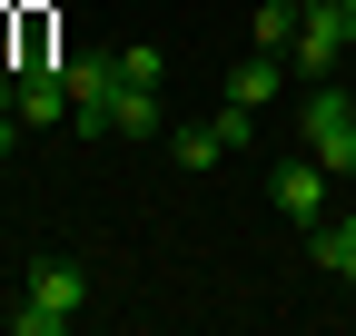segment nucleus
<instances>
[{
    "instance_id": "f257e3e1",
    "label": "nucleus",
    "mask_w": 356,
    "mask_h": 336,
    "mask_svg": "<svg viewBox=\"0 0 356 336\" xmlns=\"http://www.w3.org/2000/svg\"><path fill=\"white\" fill-rule=\"evenodd\" d=\"M79 307H89V267H70V258H40V267L20 277L10 336H70V326H79Z\"/></svg>"
},
{
    "instance_id": "f03ea898",
    "label": "nucleus",
    "mask_w": 356,
    "mask_h": 336,
    "mask_svg": "<svg viewBox=\"0 0 356 336\" xmlns=\"http://www.w3.org/2000/svg\"><path fill=\"white\" fill-rule=\"evenodd\" d=\"M297 139H307V158H327L337 178H356V99H346V79H317V90H307Z\"/></svg>"
},
{
    "instance_id": "7ed1b4c3",
    "label": "nucleus",
    "mask_w": 356,
    "mask_h": 336,
    "mask_svg": "<svg viewBox=\"0 0 356 336\" xmlns=\"http://www.w3.org/2000/svg\"><path fill=\"white\" fill-rule=\"evenodd\" d=\"M70 129L79 139H109V99H119V50H70Z\"/></svg>"
},
{
    "instance_id": "20e7f679",
    "label": "nucleus",
    "mask_w": 356,
    "mask_h": 336,
    "mask_svg": "<svg viewBox=\"0 0 356 336\" xmlns=\"http://www.w3.org/2000/svg\"><path fill=\"white\" fill-rule=\"evenodd\" d=\"M346 50H356L346 0H307V10H297V69H307V79H337V69H346Z\"/></svg>"
},
{
    "instance_id": "39448f33",
    "label": "nucleus",
    "mask_w": 356,
    "mask_h": 336,
    "mask_svg": "<svg viewBox=\"0 0 356 336\" xmlns=\"http://www.w3.org/2000/svg\"><path fill=\"white\" fill-rule=\"evenodd\" d=\"M267 198H277V208H287L297 228H317L327 208H337V168H327V158H277V178H267Z\"/></svg>"
},
{
    "instance_id": "423d86ee",
    "label": "nucleus",
    "mask_w": 356,
    "mask_h": 336,
    "mask_svg": "<svg viewBox=\"0 0 356 336\" xmlns=\"http://www.w3.org/2000/svg\"><path fill=\"white\" fill-rule=\"evenodd\" d=\"M10 99H20V129H60V109H70V69H10Z\"/></svg>"
},
{
    "instance_id": "0eeeda50",
    "label": "nucleus",
    "mask_w": 356,
    "mask_h": 336,
    "mask_svg": "<svg viewBox=\"0 0 356 336\" xmlns=\"http://www.w3.org/2000/svg\"><path fill=\"white\" fill-rule=\"evenodd\" d=\"M307 267L337 277V287H356V218H337V208H327V218L307 228Z\"/></svg>"
},
{
    "instance_id": "6e6552de",
    "label": "nucleus",
    "mask_w": 356,
    "mask_h": 336,
    "mask_svg": "<svg viewBox=\"0 0 356 336\" xmlns=\"http://www.w3.org/2000/svg\"><path fill=\"white\" fill-rule=\"evenodd\" d=\"M109 139H168V109H159V90H139V79H119V99H109Z\"/></svg>"
},
{
    "instance_id": "1a4fd4ad",
    "label": "nucleus",
    "mask_w": 356,
    "mask_h": 336,
    "mask_svg": "<svg viewBox=\"0 0 356 336\" xmlns=\"http://www.w3.org/2000/svg\"><path fill=\"white\" fill-rule=\"evenodd\" d=\"M277 90H287V60H277V50H248V60L228 69V99H238V109H267Z\"/></svg>"
},
{
    "instance_id": "9d476101",
    "label": "nucleus",
    "mask_w": 356,
    "mask_h": 336,
    "mask_svg": "<svg viewBox=\"0 0 356 336\" xmlns=\"http://www.w3.org/2000/svg\"><path fill=\"white\" fill-rule=\"evenodd\" d=\"M168 158H178V168H218V158H228L218 119H198V129H168Z\"/></svg>"
},
{
    "instance_id": "9b49d317",
    "label": "nucleus",
    "mask_w": 356,
    "mask_h": 336,
    "mask_svg": "<svg viewBox=\"0 0 356 336\" xmlns=\"http://www.w3.org/2000/svg\"><path fill=\"white\" fill-rule=\"evenodd\" d=\"M297 10H307V0H267V10H257V50H297Z\"/></svg>"
},
{
    "instance_id": "f8f14e48",
    "label": "nucleus",
    "mask_w": 356,
    "mask_h": 336,
    "mask_svg": "<svg viewBox=\"0 0 356 336\" xmlns=\"http://www.w3.org/2000/svg\"><path fill=\"white\" fill-rule=\"evenodd\" d=\"M119 79H139V90H159V79H168V50H159V40H139V50H119Z\"/></svg>"
},
{
    "instance_id": "ddd939ff",
    "label": "nucleus",
    "mask_w": 356,
    "mask_h": 336,
    "mask_svg": "<svg viewBox=\"0 0 356 336\" xmlns=\"http://www.w3.org/2000/svg\"><path fill=\"white\" fill-rule=\"evenodd\" d=\"M346 20H356V0H346Z\"/></svg>"
}]
</instances>
